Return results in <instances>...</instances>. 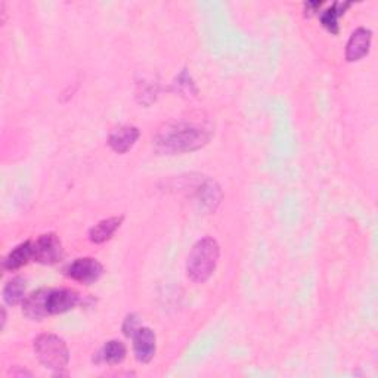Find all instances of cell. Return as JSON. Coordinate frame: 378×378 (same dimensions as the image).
Returning a JSON list of instances; mask_svg holds the SVG:
<instances>
[{"instance_id": "obj_6", "label": "cell", "mask_w": 378, "mask_h": 378, "mask_svg": "<svg viewBox=\"0 0 378 378\" xmlns=\"http://www.w3.org/2000/svg\"><path fill=\"white\" fill-rule=\"evenodd\" d=\"M131 337H134V350L138 361L142 364L151 362L157 349L156 333L148 327H139Z\"/></svg>"}, {"instance_id": "obj_16", "label": "cell", "mask_w": 378, "mask_h": 378, "mask_svg": "<svg viewBox=\"0 0 378 378\" xmlns=\"http://www.w3.org/2000/svg\"><path fill=\"white\" fill-rule=\"evenodd\" d=\"M126 353H127L126 346L122 342H119V340H111V342H108L105 347L102 349L101 356H102L104 362L116 365L124 361Z\"/></svg>"}, {"instance_id": "obj_10", "label": "cell", "mask_w": 378, "mask_h": 378, "mask_svg": "<svg viewBox=\"0 0 378 378\" xmlns=\"http://www.w3.org/2000/svg\"><path fill=\"white\" fill-rule=\"evenodd\" d=\"M139 139V130L134 126H123L109 136V146L119 154H126Z\"/></svg>"}, {"instance_id": "obj_14", "label": "cell", "mask_w": 378, "mask_h": 378, "mask_svg": "<svg viewBox=\"0 0 378 378\" xmlns=\"http://www.w3.org/2000/svg\"><path fill=\"white\" fill-rule=\"evenodd\" d=\"M26 294V281L23 278L11 279L4 288V298L9 306L21 303Z\"/></svg>"}, {"instance_id": "obj_17", "label": "cell", "mask_w": 378, "mask_h": 378, "mask_svg": "<svg viewBox=\"0 0 378 378\" xmlns=\"http://www.w3.org/2000/svg\"><path fill=\"white\" fill-rule=\"evenodd\" d=\"M139 328V319L136 318V315H129L124 320V325H123V331L127 337L134 335L135 331Z\"/></svg>"}, {"instance_id": "obj_11", "label": "cell", "mask_w": 378, "mask_h": 378, "mask_svg": "<svg viewBox=\"0 0 378 378\" xmlns=\"http://www.w3.org/2000/svg\"><path fill=\"white\" fill-rule=\"evenodd\" d=\"M31 259H34V253H33V242L31 241H26L23 244L15 247L8 257L4 261V266L8 271H16L23 268L24 264H27Z\"/></svg>"}, {"instance_id": "obj_8", "label": "cell", "mask_w": 378, "mask_h": 378, "mask_svg": "<svg viewBox=\"0 0 378 378\" xmlns=\"http://www.w3.org/2000/svg\"><path fill=\"white\" fill-rule=\"evenodd\" d=\"M371 39H372V33L367 28H357L356 31H353L346 48L347 61L350 63L359 61L361 58H364L365 55H368Z\"/></svg>"}, {"instance_id": "obj_15", "label": "cell", "mask_w": 378, "mask_h": 378, "mask_svg": "<svg viewBox=\"0 0 378 378\" xmlns=\"http://www.w3.org/2000/svg\"><path fill=\"white\" fill-rule=\"evenodd\" d=\"M350 6V4H334L330 9H327L320 15V23L333 34L338 33V18L345 14V11Z\"/></svg>"}, {"instance_id": "obj_12", "label": "cell", "mask_w": 378, "mask_h": 378, "mask_svg": "<svg viewBox=\"0 0 378 378\" xmlns=\"http://www.w3.org/2000/svg\"><path fill=\"white\" fill-rule=\"evenodd\" d=\"M123 222V216L120 217H109L105 219L102 222H99L98 225H94L93 228L89 231V238L92 242L94 244H102L105 241H108L112 235L116 234V231L122 226Z\"/></svg>"}, {"instance_id": "obj_5", "label": "cell", "mask_w": 378, "mask_h": 378, "mask_svg": "<svg viewBox=\"0 0 378 378\" xmlns=\"http://www.w3.org/2000/svg\"><path fill=\"white\" fill-rule=\"evenodd\" d=\"M33 253L36 261L43 264L56 263L63 257V245L55 234H45L33 242Z\"/></svg>"}, {"instance_id": "obj_18", "label": "cell", "mask_w": 378, "mask_h": 378, "mask_svg": "<svg viewBox=\"0 0 378 378\" xmlns=\"http://www.w3.org/2000/svg\"><path fill=\"white\" fill-rule=\"evenodd\" d=\"M5 323H6V312L5 309H2V327H5Z\"/></svg>"}, {"instance_id": "obj_4", "label": "cell", "mask_w": 378, "mask_h": 378, "mask_svg": "<svg viewBox=\"0 0 378 378\" xmlns=\"http://www.w3.org/2000/svg\"><path fill=\"white\" fill-rule=\"evenodd\" d=\"M65 274L71 279L77 281V282L93 284L102 276L104 266L98 260H94L92 257H83V259H77L71 264H68V268L65 269Z\"/></svg>"}, {"instance_id": "obj_13", "label": "cell", "mask_w": 378, "mask_h": 378, "mask_svg": "<svg viewBox=\"0 0 378 378\" xmlns=\"http://www.w3.org/2000/svg\"><path fill=\"white\" fill-rule=\"evenodd\" d=\"M198 197H200L201 204L205 207L207 210L215 212L222 200L220 186L215 180H205L204 185H201L200 188Z\"/></svg>"}, {"instance_id": "obj_2", "label": "cell", "mask_w": 378, "mask_h": 378, "mask_svg": "<svg viewBox=\"0 0 378 378\" xmlns=\"http://www.w3.org/2000/svg\"><path fill=\"white\" fill-rule=\"evenodd\" d=\"M220 249L216 239L212 237H205L200 239L189 253L186 272L188 276L194 282L202 284L212 276L219 261Z\"/></svg>"}, {"instance_id": "obj_3", "label": "cell", "mask_w": 378, "mask_h": 378, "mask_svg": "<svg viewBox=\"0 0 378 378\" xmlns=\"http://www.w3.org/2000/svg\"><path fill=\"white\" fill-rule=\"evenodd\" d=\"M34 352L39 361L53 371H63L70 361V352L64 340L53 334H42L34 340Z\"/></svg>"}, {"instance_id": "obj_1", "label": "cell", "mask_w": 378, "mask_h": 378, "mask_svg": "<svg viewBox=\"0 0 378 378\" xmlns=\"http://www.w3.org/2000/svg\"><path fill=\"white\" fill-rule=\"evenodd\" d=\"M210 139V131L194 123H172L161 129L154 145L163 154H182L200 149Z\"/></svg>"}, {"instance_id": "obj_7", "label": "cell", "mask_w": 378, "mask_h": 378, "mask_svg": "<svg viewBox=\"0 0 378 378\" xmlns=\"http://www.w3.org/2000/svg\"><path fill=\"white\" fill-rule=\"evenodd\" d=\"M80 296L77 291L70 288H56L50 290L48 294V313L49 315H60L65 313L79 305Z\"/></svg>"}, {"instance_id": "obj_9", "label": "cell", "mask_w": 378, "mask_h": 378, "mask_svg": "<svg viewBox=\"0 0 378 378\" xmlns=\"http://www.w3.org/2000/svg\"><path fill=\"white\" fill-rule=\"evenodd\" d=\"M48 294L49 288H40L31 293L23 303L24 315L31 320H42L48 313Z\"/></svg>"}]
</instances>
